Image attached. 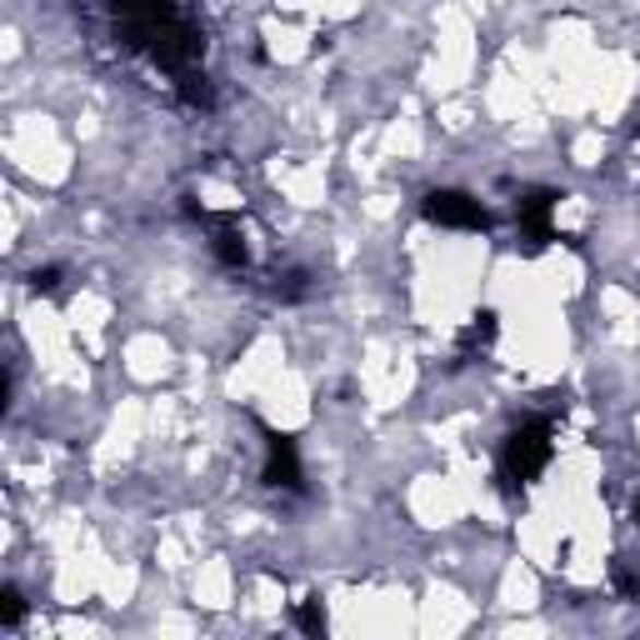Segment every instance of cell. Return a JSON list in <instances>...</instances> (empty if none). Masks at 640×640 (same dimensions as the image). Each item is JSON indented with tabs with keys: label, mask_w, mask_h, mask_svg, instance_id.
I'll return each mask as SVG.
<instances>
[{
	"label": "cell",
	"mask_w": 640,
	"mask_h": 640,
	"mask_svg": "<svg viewBox=\"0 0 640 640\" xmlns=\"http://www.w3.org/2000/svg\"><path fill=\"white\" fill-rule=\"evenodd\" d=\"M25 616V601L15 591H5V605H0V626H15Z\"/></svg>",
	"instance_id": "obj_7"
},
{
	"label": "cell",
	"mask_w": 640,
	"mask_h": 640,
	"mask_svg": "<svg viewBox=\"0 0 640 640\" xmlns=\"http://www.w3.org/2000/svg\"><path fill=\"white\" fill-rule=\"evenodd\" d=\"M426 215L436 221V226H451V230H481L486 226V205L471 201L465 190H430Z\"/></svg>",
	"instance_id": "obj_3"
},
{
	"label": "cell",
	"mask_w": 640,
	"mask_h": 640,
	"mask_svg": "<svg viewBox=\"0 0 640 640\" xmlns=\"http://www.w3.org/2000/svg\"><path fill=\"white\" fill-rule=\"evenodd\" d=\"M110 11H116V21H120L126 46L151 50L155 66H166L180 81L195 75L201 36H195V25L176 11V0H110Z\"/></svg>",
	"instance_id": "obj_1"
},
{
	"label": "cell",
	"mask_w": 640,
	"mask_h": 640,
	"mask_svg": "<svg viewBox=\"0 0 640 640\" xmlns=\"http://www.w3.org/2000/svg\"><path fill=\"white\" fill-rule=\"evenodd\" d=\"M521 226L525 236L541 246V240H550V195H531V201H521Z\"/></svg>",
	"instance_id": "obj_5"
},
{
	"label": "cell",
	"mask_w": 640,
	"mask_h": 640,
	"mask_svg": "<svg viewBox=\"0 0 640 640\" xmlns=\"http://www.w3.org/2000/svg\"><path fill=\"white\" fill-rule=\"evenodd\" d=\"M300 626H306L310 636H320V630H325V611H320V601L300 605Z\"/></svg>",
	"instance_id": "obj_6"
},
{
	"label": "cell",
	"mask_w": 640,
	"mask_h": 640,
	"mask_svg": "<svg viewBox=\"0 0 640 640\" xmlns=\"http://www.w3.org/2000/svg\"><path fill=\"white\" fill-rule=\"evenodd\" d=\"M550 461V420H525L515 436L506 440V455H500V475L510 486H525L546 471Z\"/></svg>",
	"instance_id": "obj_2"
},
{
	"label": "cell",
	"mask_w": 640,
	"mask_h": 640,
	"mask_svg": "<svg viewBox=\"0 0 640 640\" xmlns=\"http://www.w3.org/2000/svg\"><path fill=\"white\" fill-rule=\"evenodd\" d=\"M265 486H300V455L291 436H275L265 430Z\"/></svg>",
	"instance_id": "obj_4"
}]
</instances>
